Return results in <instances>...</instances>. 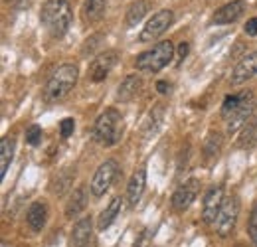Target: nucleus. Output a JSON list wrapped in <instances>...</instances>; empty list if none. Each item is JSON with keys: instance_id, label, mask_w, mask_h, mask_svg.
I'll list each match as a JSON object with an SVG mask.
<instances>
[{"instance_id": "f257e3e1", "label": "nucleus", "mask_w": 257, "mask_h": 247, "mask_svg": "<svg viewBox=\"0 0 257 247\" xmlns=\"http://www.w3.org/2000/svg\"><path fill=\"white\" fill-rule=\"evenodd\" d=\"M42 24L48 30L52 38H62L67 34L71 22H73V14H71V6L67 0H48L42 8Z\"/></svg>"}, {"instance_id": "f03ea898", "label": "nucleus", "mask_w": 257, "mask_h": 247, "mask_svg": "<svg viewBox=\"0 0 257 247\" xmlns=\"http://www.w3.org/2000/svg\"><path fill=\"white\" fill-rule=\"evenodd\" d=\"M121 137H123V115L115 107H109L93 123V139L103 147H113L121 141Z\"/></svg>"}, {"instance_id": "7ed1b4c3", "label": "nucleus", "mask_w": 257, "mask_h": 247, "mask_svg": "<svg viewBox=\"0 0 257 247\" xmlns=\"http://www.w3.org/2000/svg\"><path fill=\"white\" fill-rule=\"evenodd\" d=\"M77 77H79V69H77L75 63H64V65H60L50 75V79L46 83V99H50V101L64 99L65 95L75 87Z\"/></svg>"}, {"instance_id": "20e7f679", "label": "nucleus", "mask_w": 257, "mask_h": 247, "mask_svg": "<svg viewBox=\"0 0 257 247\" xmlns=\"http://www.w3.org/2000/svg\"><path fill=\"white\" fill-rule=\"evenodd\" d=\"M172 58H174V44L170 40H164L137 58V69L141 73H159L162 67L172 62Z\"/></svg>"}, {"instance_id": "39448f33", "label": "nucleus", "mask_w": 257, "mask_h": 247, "mask_svg": "<svg viewBox=\"0 0 257 247\" xmlns=\"http://www.w3.org/2000/svg\"><path fill=\"white\" fill-rule=\"evenodd\" d=\"M117 172H119V164H117V160L109 158V160L101 162L99 168L95 170V174H93V178H91V184H89L91 194H93L95 198H101V196L111 188L113 180H115V176H117Z\"/></svg>"}, {"instance_id": "423d86ee", "label": "nucleus", "mask_w": 257, "mask_h": 247, "mask_svg": "<svg viewBox=\"0 0 257 247\" xmlns=\"http://www.w3.org/2000/svg\"><path fill=\"white\" fill-rule=\"evenodd\" d=\"M174 22V14L172 10L168 8H162L157 14H153V18L147 22V26L143 28L141 36H139V42H155L157 38H161L164 32L170 28V24Z\"/></svg>"}, {"instance_id": "0eeeda50", "label": "nucleus", "mask_w": 257, "mask_h": 247, "mask_svg": "<svg viewBox=\"0 0 257 247\" xmlns=\"http://www.w3.org/2000/svg\"><path fill=\"white\" fill-rule=\"evenodd\" d=\"M237 216H239V200L235 196L225 198L224 206L220 210V216L216 219V231L220 237H227L229 233H233Z\"/></svg>"}, {"instance_id": "6e6552de", "label": "nucleus", "mask_w": 257, "mask_h": 247, "mask_svg": "<svg viewBox=\"0 0 257 247\" xmlns=\"http://www.w3.org/2000/svg\"><path fill=\"white\" fill-rule=\"evenodd\" d=\"M198 194H200V180L198 178H188L186 182H182L174 190V194L170 198V204L176 212H184L192 206L194 200L198 198Z\"/></svg>"}, {"instance_id": "1a4fd4ad", "label": "nucleus", "mask_w": 257, "mask_h": 247, "mask_svg": "<svg viewBox=\"0 0 257 247\" xmlns=\"http://www.w3.org/2000/svg\"><path fill=\"white\" fill-rule=\"evenodd\" d=\"M251 113H253V95L247 91L241 93L239 105L225 117V119H227V133L233 135V133H237L243 125H247V119L251 117Z\"/></svg>"}, {"instance_id": "9d476101", "label": "nucleus", "mask_w": 257, "mask_h": 247, "mask_svg": "<svg viewBox=\"0 0 257 247\" xmlns=\"http://www.w3.org/2000/svg\"><path fill=\"white\" fill-rule=\"evenodd\" d=\"M225 198H224V186H212L206 196H204V202H202V219L206 223H216V219L220 216V210L224 206Z\"/></svg>"}, {"instance_id": "9b49d317", "label": "nucleus", "mask_w": 257, "mask_h": 247, "mask_svg": "<svg viewBox=\"0 0 257 247\" xmlns=\"http://www.w3.org/2000/svg\"><path fill=\"white\" fill-rule=\"evenodd\" d=\"M117 58H119V54L115 50H109V52H103V54L95 56L89 63V79L95 83L103 81L111 73V69L115 67Z\"/></svg>"}, {"instance_id": "f8f14e48", "label": "nucleus", "mask_w": 257, "mask_h": 247, "mask_svg": "<svg viewBox=\"0 0 257 247\" xmlns=\"http://www.w3.org/2000/svg\"><path fill=\"white\" fill-rule=\"evenodd\" d=\"M257 73V52H251L247 56H243V60H239L237 65L231 71V85H239L245 83L247 79H251Z\"/></svg>"}, {"instance_id": "ddd939ff", "label": "nucleus", "mask_w": 257, "mask_h": 247, "mask_svg": "<svg viewBox=\"0 0 257 247\" xmlns=\"http://www.w3.org/2000/svg\"><path fill=\"white\" fill-rule=\"evenodd\" d=\"M243 10H245L243 0H231V2H227L222 8L216 10L212 20H214V24H231V22H237L243 16Z\"/></svg>"}, {"instance_id": "4468645a", "label": "nucleus", "mask_w": 257, "mask_h": 247, "mask_svg": "<svg viewBox=\"0 0 257 247\" xmlns=\"http://www.w3.org/2000/svg\"><path fill=\"white\" fill-rule=\"evenodd\" d=\"M145 188H147V168H139L137 172H133L127 184V202L131 208H135L141 202Z\"/></svg>"}, {"instance_id": "2eb2a0df", "label": "nucleus", "mask_w": 257, "mask_h": 247, "mask_svg": "<svg viewBox=\"0 0 257 247\" xmlns=\"http://www.w3.org/2000/svg\"><path fill=\"white\" fill-rule=\"evenodd\" d=\"M141 89H143V79H141V75H137V73L127 75V77L121 81L119 89H117V99H119L121 103H128V101H133V99L141 93Z\"/></svg>"}, {"instance_id": "dca6fc26", "label": "nucleus", "mask_w": 257, "mask_h": 247, "mask_svg": "<svg viewBox=\"0 0 257 247\" xmlns=\"http://www.w3.org/2000/svg\"><path fill=\"white\" fill-rule=\"evenodd\" d=\"M91 233H93V221H91V217L89 216L81 217L73 225V231H71V243H73V247H85L91 241Z\"/></svg>"}, {"instance_id": "f3484780", "label": "nucleus", "mask_w": 257, "mask_h": 247, "mask_svg": "<svg viewBox=\"0 0 257 247\" xmlns=\"http://www.w3.org/2000/svg\"><path fill=\"white\" fill-rule=\"evenodd\" d=\"M85 206H87V190L83 186H79V188H75L71 192V196H69V200L65 204V216L67 217L79 216L85 210Z\"/></svg>"}, {"instance_id": "a211bd4d", "label": "nucleus", "mask_w": 257, "mask_h": 247, "mask_svg": "<svg viewBox=\"0 0 257 247\" xmlns=\"http://www.w3.org/2000/svg\"><path fill=\"white\" fill-rule=\"evenodd\" d=\"M26 221H28L32 231H42L46 221H48V208H46V204L34 202L32 206L28 208V212H26Z\"/></svg>"}, {"instance_id": "6ab92c4d", "label": "nucleus", "mask_w": 257, "mask_h": 247, "mask_svg": "<svg viewBox=\"0 0 257 247\" xmlns=\"http://www.w3.org/2000/svg\"><path fill=\"white\" fill-rule=\"evenodd\" d=\"M121 208H123V200L119 198V196H115L111 202H109V206L101 212V216H99V221H97V227H99V231H105L115 219L117 216L121 214Z\"/></svg>"}, {"instance_id": "aec40b11", "label": "nucleus", "mask_w": 257, "mask_h": 247, "mask_svg": "<svg viewBox=\"0 0 257 247\" xmlns=\"http://www.w3.org/2000/svg\"><path fill=\"white\" fill-rule=\"evenodd\" d=\"M73 180H75V170H73V168H64V170H60V172L54 176L50 190H52L56 196H64L65 192L71 188Z\"/></svg>"}, {"instance_id": "412c9836", "label": "nucleus", "mask_w": 257, "mask_h": 247, "mask_svg": "<svg viewBox=\"0 0 257 247\" xmlns=\"http://www.w3.org/2000/svg\"><path fill=\"white\" fill-rule=\"evenodd\" d=\"M109 0H85L83 2V20L85 22H99L107 12Z\"/></svg>"}, {"instance_id": "4be33fe9", "label": "nucleus", "mask_w": 257, "mask_h": 247, "mask_svg": "<svg viewBox=\"0 0 257 247\" xmlns=\"http://www.w3.org/2000/svg\"><path fill=\"white\" fill-rule=\"evenodd\" d=\"M149 8H151V4H149L147 0H135V2L128 6L127 16H125V24H127L128 28L137 26V24L147 16Z\"/></svg>"}, {"instance_id": "5701e85b", "label": "nucleus", "mask_w": 257, "mask_h": 247, "mask_svg": "<svg viewBox=\"0 0 257 247\" xmlns=\"http://www.w3.org/2000/svg\"><path fill=\"white\" fill-rule=\"evenodd\" d=\"M14 158V139L12 137H4L0 141V176L4 178L8 172V166Z\"/></svg>"}, {"instance_id": "b1692460", "label": "nucleus", "mask_w": 257, "mask_h": 247, "mask_svg": "<svg viewBox=\"0 0 257 247\" xmlns=\"http://www.w3.org/2000/svg\"><path fill=\"white\" fill-rule=\"evenodd\" d=\"M239 149H253L257 145V119L243 127V133L239 137Z\"/></svg>"}, {"instance_id": "393cba45", "label": "nucleus", "mask_w": 257, "mask_h": 247, "mask_svg": "<svg viewBox=\"0 0 257 247\" xmlns=\"http://www.w3.org/2000/svg\"><path fill=\"white\" fill-rule=\"evenodd\" d=\"M220 149H222V137H220V133H210L208 139H206V145H204V155H206V158L218 156L220 155Z\"/></svg>"}, {"instance_id": "a878e982", "label": "nucleus", "mask_w": 257, "mask_h": 247, "mask_svg": "<svg viewBox=\"0 0 257 247\" xmlns=\"http://www.w3.org/2000/svg\"><path fill=\"white\" fill-rule=\"evenodd\" d=\"M42 141V127L40 125H30L28 131H26V143L32 145V147H38Z\"/></svg>"}, {"instance_id": "bb28decb", "label": "nucleus", "mask_w": 257, "mask_h": 247, "mask_svg": "<svg viewBox=\"0 0 257 247\" xmlns=\"http://www.w3.org/2000/svg\"><path fill=\"white\" fill-rule=\"evenodd\" d=\"M239 101H241V93H239V95H225L224 105H222V115L227 117V115L239 105Z\"/></svg>"}, {"instance_id": "cd10ccee", "label": "nucleus", "mask_w": 257, "mask_h": 247, "mask_svg": "<svg viewBox=\"0 0 257 247\" xmlns=\"http://www.w3.org/2000/svg\"><path fill=\"white\" fill-rule=\"evenodd\" d=\"M99 40H103V34H95V36L87 38V40H85V44H83V48H81V54H83V56H93L95 48L101 44Z\"/></svg>"}, {"instance_id": "c85d7f7f", "label": "nucleus", "mask_w": 257, "mask_h": 247, "mask_svg": "<svg viewBox=\"0 0 257 247\" xmlns=\"http://www.w3.org/2000/svg\"><path fill=\"white\" fill-rule=\"evenodd\" d=\"M247 233H249L251 241L257 243V204L253 206V210L249 214V219H247Z\"/></svg>"}, {"instance_id": "c756f323", "label": "nucleus", "mask_w": 257, "mask_h": 247, "mask_svg": "<svg viewBox=\"0 0 257 247\" xmlns=\"http://www.w3.org/2000/svg\"><path fill=\"white\" fill-rule=\"evenodd\" d=\"M73 129H75V121L73 119H64L62 123H60V133H62V137L67 139V137H71L73 135Z\"/></svg>"}, {"instance_id": "7c9ffc66", "label": "nucleus", "mask_w": 257, "mask_h": 247, "mask_svg": "<svg viewBox=\"0 0 257 247\" xmlns=\"http://www.w3.org/2000/svg\"><path fill=\"white\" fill-rule=\"evenodd\" d=\"M245 34L247 36H257V18H249L245 24Z\"/></svg>"}, {"instance_id": "2f4dec72", "label": "nucleus", "mask_w": 257, "mask_h": 247, "mask_svg": "<svg viewBox=\"0 0 257 247\" xmlns=\"http://www.w3.org/2000/svg\"><path fill=\"white\" fill-rule=\"evenodd\" d=\"M188 52H190V46H188L186 42H182V44L178 46V58H180V60H184V58L188 56Z\"/></svg>"}, {"instance_id": "473e14b6", "label": "nucleus", "mask_w": 257, "mask_h": 247, "mask_svg": "<svg viewBox=\"0 0 257 247\" xmlns=\"http://www.w3.org/2000/svg\"><path fill=\"white\" fill-rule=\"evenodd\" d=\"M157 89H159V93L164 95V93L170 91V83H168V81H159V83H157Z\"/></svg>"}]
</instances>
